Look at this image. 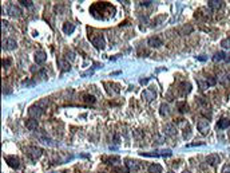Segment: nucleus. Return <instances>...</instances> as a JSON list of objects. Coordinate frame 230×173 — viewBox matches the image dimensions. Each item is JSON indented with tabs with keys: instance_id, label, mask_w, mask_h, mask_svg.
I'll use <instances>...</instances> for the list:
<instances>
[{
	"instance_id": "nucleus-1",
	"label": "nucleus",
	"mask_w": 230,
	"mask_h": 173,
	"mask_svg": "<svg viewBox=\"0 0 230 173\" xmlns=\"http://www.w3.org/2000/svg\"><path fill=\"white\" fill-rule=\"evenodd\" d=\"M173 152L170 149H165V150H155V152H142L141 156L143 157H170Z\"/></svg>"
},
{
	"instance_id": "nucleus-2",
	"label": "nucleus",
	"mask_w": 230,
	"mask_h": 173,
	"mask_svg": "<svg viewBox=\"0 0 230 173\" xmlns=\"http://www.w3.org/2000/svg\"><path fill=\"white\" fill-rule=\"evenodd\" d=\"M197 129H198V132L201 134H207L210 132V124L207 120H201L198 121V124H197Z\"/></svg>"
},
{
	"instance_id": "nucleus-3",
	"label": "nucleus",
	"mask_w": 230,
	"mask_h": 173,
	"mask_svg": "<svg viewBox=\"0 0 230 173\" xmlns=\"http://www.w3.org/2000/svg\"><path fill=\"white\" fill-rule=\"evenodd\" d=\"M27 150H28V156H30L32 161H36L43 154V150L40 148H36V146H31V148H28Z\"/></svg>"
},
{
	"instance_id": "nucleus-4",
	"label": "nucleus",
	"mask_w": 230,
	"mask_h": 173,
	"mask_svg": "<svg viewBox=\"0 0 230 173\" xmlns=\"http://www.w3.org/2000/svg\"><path fill=\"white\" fill-rule=\"evenodd\" d=\"M91 42H92V45L95 46L98 50H102V49H103V47L106 46V42H104L103 35H99V34H96L95 36H92Z\"/></svg>"
},
{
	"instance_id": "nucleus-5",
	"label": "nucleus",
	"mask_w": 230,
	"mask_h": 173,
	"mask_svg": "<svg viewBox=\"0 0 230 173\" xmlns=\"http://www.w3.org/2000/svg\"><path fill=\"white\" fill-rule=\"evenodd\" d=\"M28 114L31 116V118H35V120H38L39 117H42V114H43V109L40 108L39 105H35V106H31L30 110H28Z\"/></svg>"
},
{
	"instance_id": "nucleus-6",
	"label": "nucleus",
	"mask_w": 230,
	"mask_h": 173,
	"mask_svg": "<svg viewBox=\"0 0 230 173\" xmlns=\"http://www.w3.org/2000/svg\"><path fill=\"white\" fill-rule=\"evenodd\" d=\"M125 163H126V167H127V171L129 172H137L138 169L141 168L139 163L135 160H131V158H126Z\"/></svg>"
},
{
	"instance_id": "nucleus-7",
	"label": "nucleus",
	"mask_w": 230,
	"mask_h": 173,
	"mask_svg": "<svg viewBox=\"0 0 230 173\" xmlns=\"http://www.w3.org/2000/svg\"><path fill=\"white\" fill-rule=\"evenodd\" d=\"M4 160H6V163L8 164L11 168H13V169H17V168H19V165H20L19 158L15 157V156H6Z\"/></svg>"
},
{
	"instance_id": "nucleus-8",
	"label": "nucleus",
	"mask_w": 230,
	"mask_h": 173,
	"mask_svg": "<svg viewBox=\"0 0 230 173\" xmlns=\"http://www.w3.org/2000/svg\"><path fill=\"white\" fill-rule=\"evenodd\" d=\"M156 97V91L154 89H146L143 93H142V98L146 99V102H150Z\"/></svg>"
},
{
	"instance_id": "nucleus-9",
	"label": "nucleus",
	"mask_w": 230,
	"mask_h": 173,
	"mask_svg": "<svg viewBox=\"0 0 230 173\" xmlns=\"http://www.w3.org/2000/svg\"><path fill=\"white\" fill-rule=\"evenodd\" d=\"M206 163L209 164V165H211V167H215V165H218V164L221 163V157L218 156V154H215V153H211V154L207 156Z\"/></svg>"
},
{
	"instance_id": "nucleus-10",
	"label": "nucleus",
	"mask_w": 230,
	"mask_h": 173,
	"mask_svg": "<svg viewBox=\"0 0 230 173\" xmlns=\"http://www.w3.org/2000/svg\"><path fill=\"white\" fill-rule=\"evenodd\" d=\"M147 45L150 47H154V49H158V47H160L163 45V42L160 38H158V36H151V38L147 39Z\"/></svg>"
},
{
	"instance_id": "nucleus-11",
	"label": "nucleus",
	"mask_w": 230,
	"mask_h": 173,
	"mask_svg": "<svg viewBox=\"0 0 230 173\" xmlns=\"http://www.w3.org/2000/svg\"><path fill=\"white\" fill-rule=\"evenodd\" d=\"M17 47V43H16V40L15 39H6V40H3V49L4 50H15Z\"/></svg>"
},
{
	"instance_id": "nucleus-12",
	"label": "nucleus",
	"mask_w": 230,
	"mask_h": 173,
	"mask_svg": "<svg viewBox=\"0 0 230 173\" xmlns=\"http://www.w3.org/2000/svg\"><path fill=\"white\" fill-rule=\"evenodd\" d=\"M190 91H191V85L189 83V82H182L179 85V94L182 95V97L187 95Z\"/></svg>"
},
{
	"instance_id": "nucleus-13",
	"label": "nucleus",
	"mask_w": 230,
	"mask_h": 173,
	"mask_svg": "<svg viewBox=\"0 0 230 173\" xmlns=\"http://www.w3.org/2000/svg\"><path fill=\"white\" fill-rule=\"evenodd\" d=\"M7 12L11 16H13V18H19L21 15V10L19 8V7H16V6H9L8 8H7Z\"/></svg>"
},
{
	"instance_id": "nucleus-14",
	"label": "nucleus",
	"mask_w": 230,
	"mask_h": 173,
	"mask_svg": "<svg viewBox=\"0 0 230 173\" xmlns=\"http://www.w3.org/2000/svg\"><path fill=\"white\" fill-rule=\"evenodd\" d=\"M46 59H47V54L44 53V51H38V53H35V62L38 65L44 63Z\"/></svg>"
},
{
	"instance_id": "nucleus-15",
	"label": "nucleus",
	"mask_w": 230,
	"mask_h": 173,
	"mask_svg": "<svg viewBox=\"0 0 230 173\" xmlns=\"http://www.w3.org/2000/svg\"><path fill=\"white\" fill-rule=\"evenodd\" d=\"M207 6H209L211 10L217 11L224 6V2H221V0H209V2H207Z\"/></svg>"
},
{
	"instance_id": "nucleus-16",
	"label": "nucleus",
	"mask_w": 230,
	"mask_h": 173,
	"mask_svg": "<svg viewBox=\"0 0 230 173\" xmlns=\"http://www.w3.org/2000/svg\"><path fill=\"white\" fill-rule=\"evenodd\" d=\"M163 132H165L166 136H175V134H177V128H175L174 125L169 124V125H166V126L163 128Z\"/></svg>"
},
{
	"instance_id": "nucleus-17",
	"label": "nucleus",
	"mask_w": 230,
	"mask_h": 173,
	"mask_svg": "<svg viewBox=\"0 0 230 173\" xmlns=\"http://www.w3.org/2000/svg\"><path fill=\"white\" fill-rule=\"evenodd\" d=\"M25 128L28 129V130H36V128H38V121L35 118H30L25 121Z\"/></svg>"
},
{
	"instance_id": "nucleus-18",
	"label": "nucleus",
	"mask_w": 230,
	"mask_h": 173,
	"mask_svg": "<svg viewBox=\"0 0 230 173\" xmlns=\"http://www.w3.org/2000/svg\"><path fill=\"white\" fill-rule=\"evenodd\" d=\"M75 30V26L72 24V23H68V22H66V23L63 24V32L64 34H67V35H70L72 34Z\"/></svg>"
},
{
	"instance_id": "nucleus-19",
	"label": "nucleus",
	"mask_w": 230,
	"mask_h": 173,
	"mask_svg": "<svg viewBox=\"0 0 230 173\" xmlns=\"http://www.w3.org/2000/svg\"><path fill=\"white\" fill-rule=\"evenodd\" d=\"M230 126V120L229 118H221L217 124V129H226Z\"/></svg>"
},
{
	"instance_id": "nucleus-20",
	"label": "nucleus",
	"mask_w": 230,
	"mask_h": 173,
	"mask_svg": "<svg viewBox=\"0 0 230 173\" xmlns=\"http://www.w3.org/2000/svg\"><path fill=\"white\" fill-rule=\"evenodd\" d=\"M103 161L106 164H108V165H118L120 163V158L119 157H108V158H103Z\"/></svg>"
},
{
	"instance_id": "nucleus-21",
	"label": "nucleus",
	"mask_w": 230,
	"mask_h": 173,
	"mask_svg": "<svg viewBox=\"0 0 230 173\" xmlns=\"http://www.w3.org/2000/svg\"><path fill=\"white\" fill-rule=\"evenodd\" d=\"M159 114L160 116H163V117H167L170 114V108H169V105H166V104H162L160 105V108H159Z\"/></svg>"
},
{
	"instance_id": "nucleus-22",
	"label": "nucleus",
	"mask_w": 230,
	"mask_h": 173,
	"mask_svg": "<svg viewBox=\"0 0 230 173\" xmlns=\"http://www.w3.org/2000/svg\"><path fill=\"white\" fill-rule=\"evenodd\" d=\"M58 65L60 66L62 71H68V70H70V63H68V61H64V59H58Z\"/></svg>"
},
{
	"instance_id": "nucleus-23",
	"label": "nucleus",
	"mask_w": 230,
	"mask_h": 173,
	"mask_svg": "<svg viewBox=\"0 0 230 173\" xmlns=\"http://www.w3.org/2000/svg\"><path fill=\"white\" fill-rule=\"evenodd\" d=\"M149 173H162V167L158 164H151L149 167Z\"/></svg>"
},
{
	"instance_id": "nucleus-24",
	"label": "nucleus",
	"mask_w": 230,
	"mask_h": 173,
	"mask_svg": "<svg viewBox=\"0 0 230 173\" xmlns=\"http://www.w3.org/2000/svg\"><path fill=\"white\" fill-rule=\"evenodd\" d=\"M178 110H179L181 113H187L189 112V105L186 104V102H181V104H178Z\"/></svg>"
},
{
	"instance_id": "nucleus-25",
	"label": "nucleus",
	"mask_w": 230,
	"mask_h": 173,
	"mask_svg": "<svg viewBox=\"0 0 230 173\" xmlns=\"http://www.w3.org/2000/svg\"><path fill=\"white\" fill-rule=\"evenodd\" d=\"M225 57H226V54L225 53H222V51H220V53H217L213 57V61L214 62H217V61H222V59H225Z\"/></svg>"
},
{
	"instance_id": "nucleus-26",
	"label": "nucleus",
	"mask_w": 230,
	"mask_h": 173,
	"mask_svg": "<svg viewBox=\"0 0 230 173\" xmlns=\"http://www.w3.org/2000/svg\"><path fill=\"white\" fill-rule=\"evenodd\" d=\"M215 83H217V79H215L214 77H209V78H206V86H214Z\"/></svg>"
},
{
	"instance_id": "nucleus-27",
	"label": "nucleus",
	"mask_w": 230,
	"mask_h": 173,
	"mask_svg": "<svg viewBox=\"0 0 230 173\" xmlns=\"http://www.w3.org/2000/svg\"><path fill=\"white\" fill-rule=\"evenodd\" d=\"M221 46L224 47V49H230V39H224L221 42Z\"/></svg>"
},
{
	"instance_id": "nucleus-28",
	"label": "nucleus",
	"mask_w": 230,
	"mask_h": 173,
	"mask_svg": "<svg viewBox=\"0 0 230 173\" xmlns=\"http://www.w3.org/2000/svg\"><path fill=\"white\" fill-rule=\"evenodd\" d=\"M20 4L21 6H24V7H32V2L31 0H20Z\"/></svg>"
},
{
	"instance_id": "nucleus-29",
	"label": "nucleus",
	"mask_w": 230,
	"mask_h": 173,
	"mask_svg": "<svg viewBox=\"0 0 230 173\" xmlns=\"http://www.w3.org/2000/svg\"><path fill=\"white\" fill-rule=\"evenodd\" d=\"M85 101L89 102V104H94V102H95V98H94L92 95H85Z\"/></svg>"
},
{
	"instance_id": "nucleus-30",
	"label": "nucleus",
	"mask_w": 230,
	"mask_h": 173,
	"mask_svg": "<svg viewBox=\"0 0 230 173\" xmlns=\"http://www.w3.org/2000/svg\"><path fill=\"white\" fill-rule=\"evenodd\" d=\"M66 55H67V57H66V59H70V61H74L75 59V54L74 53H71V51H68V53L67 54H66Z\"/></svg>"
},
{
	"instance_id": "nucleus-31",
	"label": "nucleus",
	"mask_w": 230,
	"mask_h": 173,
	"mask_svg": "<svg viewBox=\"0 0 230 173\" xmlns=\"http://www.w3.org/2000/svg\"><path fill=\"white\" fill-rule=\"evenodd\" d=\"M189 137H190V128H187V130L185 129V132H183V138L187 140Z\"/></svg>"
},
{
	"instance_id": "nucleus-32",
	"label": "nucleus",
	"mask_w": 230,
	"mask_h": 173,
	"mask_svg": "<svg viewBox=\"0 0 230 173\" xmlns=\"http://www.w3.org/2000/svg\"><path fill=\"white\" fill-rule=\"evenodd\" d=\"M151 3H154V2H153V0H146V2H141V6L142 7H149V6H150L151 4Z\"/></svg>"
},
{
	"instance_id": "nucleus-33",
	"label": "nucleus",
	"mask_w": 230,
	"mask_h": 173,
	"mask_svg": "<svg viewBox=\"0 0 230 173\" xmlns=\"http://www.w3.org/2000/svg\"><path fill=\"white\" fill-rule=\"evenodd\" d=\"M2 65H3V67H8V66L11 65V61L9 59H3V62H2Z\"/></svg>"
},
{
	"instance_id": "nucleus-34",
	"label": "nucleus",
	"mask_w": 230,
	"mask_h": 173,
	"mask_svg": "<svg viewBox=\"0 0 230 173\" xmlns=\"http://www.w3.org/2000/svg\"><path fill=\"white\" fill-rule=\"evenodd\" d=\"M39 106H40V108H44V106H47V105H48V101H47V99H43V101L42 102H40V104H38Z\"/></svg>"
},
{
	"instance_id": "nucleus-35",
	"label": "nucleus",
	"mask_w": 230,
	"mask_h": 173,
	"mask_svg": "<svg viewBox=\"0 0 230 173\" xmlns=\"http://www.w3.org/2000/svg\"><path fill=\"white\" fill-rule=\"evenodd\" d=\"M222 173H230V165H225L222 168Z\"/></svg>"
},
{
	"instance_id": "nucleus-36",
	"label": "nucleus",
	"mask_w": 230,
	"mask_h": 173,
	"mask_svg": "<svg viewBox=\"0 0 230 173\" xmlns=\"http://www.w3.org/2000/svg\"><path fill=\"white\" fill-rule=\"evenodd\" d=\"M114 142L115 144H119V133H115L114 134Z\"/></svg>"
},
{
	"instance_id": "nucleus-37",
	"label": "nucleus",
	"mask_w": 230,
	"mask_h": 173,
	"mask_svg": "<svg viewBox=\"0 0 230 173\" xmlns=\"http://www.w3.org/2000/svg\"><path fill=\"white\" fill-rule=\"evenodd\" d=\"M147 82H149V78H146V79H141V83H142V85H146Z\"/></svg>"
},
{
	"instance_id": "nucleus-38",
	"label": "nucleus",
	"mask_w": 230,
	"mask_h": 173,
	"mask_svg": "<svg viewBox=\"0 0 230 173\" xmlns=\"http://www.w3.org/2000/svg\"><path fill=\"white\" fill-rule=\"evenodd\" d=\"M183 173H190V172H189V171H183Z\"/></svg>"
},
{
	"instance_id": "nucleus-39",
	"label": "nucleus",
	"mask_w": 230,
	"mask_h": 173,
	"mask_svg": "<svg viewBox=\"0 0 230 173\" xmlns=\"http://www.w3.org/2000/svg\"><path fill=\"white\" fill-rule=\"evenodd\" d=\"M167 173H175V172H173V171H170V172H167Z\"/></svg>"
},
{
	"instance_id": "nucleus-40",
	"label": "nucleus",
	"mask_w": 230,
	"mask_h": 173,
	"mask_svg": "<svg viewBox=\"0 0 230 173\" xmlns=\"http://www.w3.org/2000/svg\"><path fill=\"white\" fill-rule=\"evenodd\" d=\"M228 61H230V58H229V59H228Z\"/></svg>"
}]
</instances>
